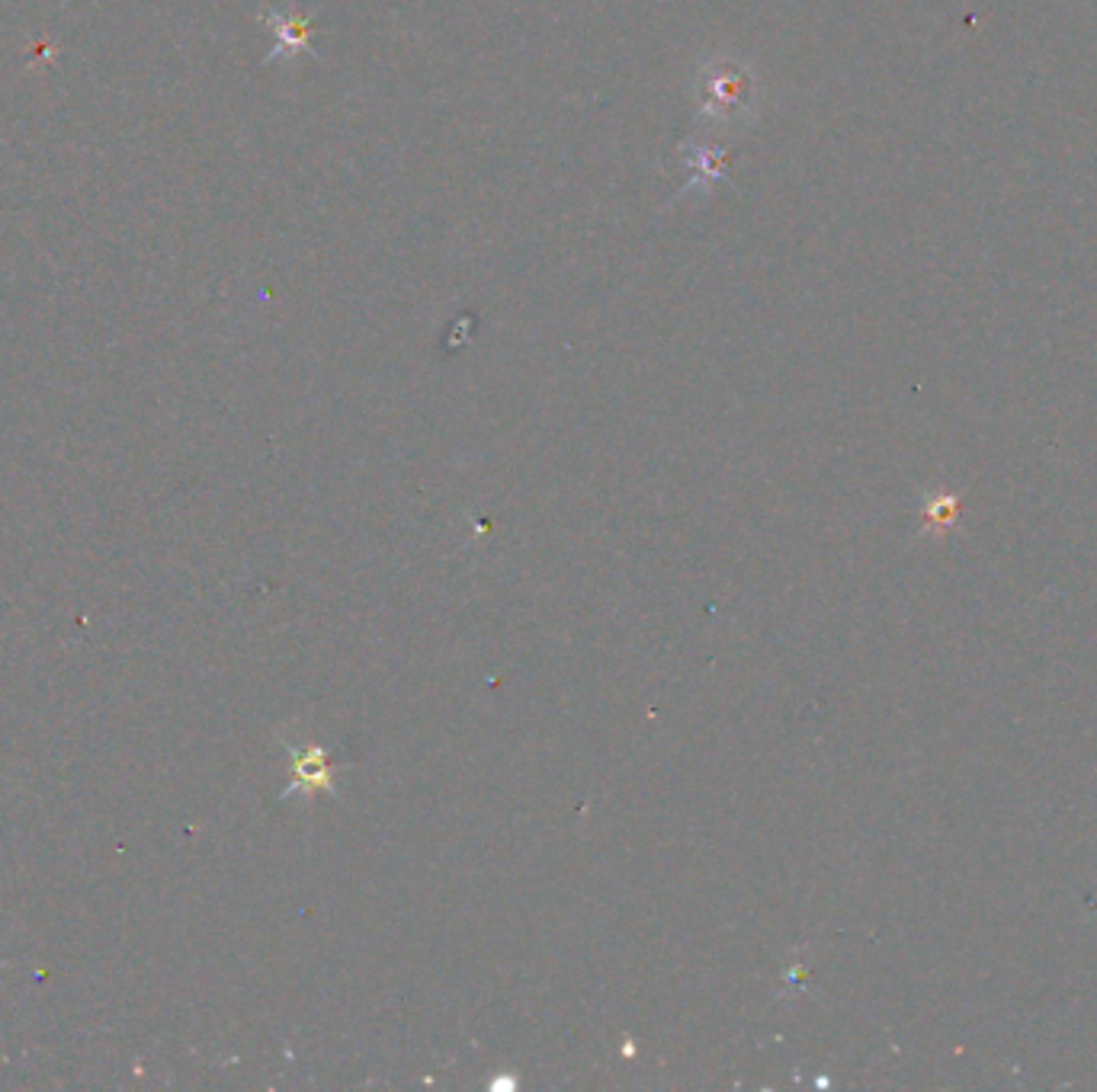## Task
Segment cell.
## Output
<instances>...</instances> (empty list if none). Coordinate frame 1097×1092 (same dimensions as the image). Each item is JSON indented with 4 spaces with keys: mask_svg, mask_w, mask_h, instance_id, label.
<instances>
[{
    "mask_svg": "<svg viewBox=\"0 0 1097 1092\" xmlns=\"http://www.w3.org/2000/svg\"><path fill=\"white\" fill-rule=\"evenodd\" d=\"M270 20L276 23V33L282 39V45L276 52H299L308 42V23L293 16V13H270Z\"/></svg>",
    "mask_w": 1097,
    "mask_h": 1092,
    "instance_id": "2",
    "label": "cell"
},
{
    "mask_svg": "<svg viewBox=\"0 0 1097 1092\" xmlns=\"http://www.w3.org/2000/svg\"><path fill=\"white\" fill-rule=\"evenodd\" d=\"M706 91H709V103H729V109H741V103L747 100L744 97L747 87L732 65H719L716 74H709L706 80Z\"/></svg>",
    "mask_w": 1097,
    "mask_h": 1092,
    "instance_id": "1",
    "label": "cell"
}]
</instances>
